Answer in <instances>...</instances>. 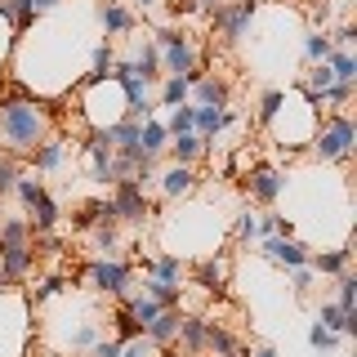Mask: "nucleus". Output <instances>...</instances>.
<instances>
[{
    "instance_id": "27",
    "label": "nucleus",
    "mask_w": 357,
    "mask_h": 357,
    "mask_svg": "<svg viewBox=\"0 0 357 357\" xmlns=\"http://www.w3.org/2000/svg\"><path fill=\"white\" fill-rule=\"evenodd\" d=\"M148 277H156V282H165V286H174V290H183V282H188V268L174 259V255H165V259H156L152 268H148Z\"/></svg>"
},
{
    "instance_id": "11",
    "label": "nucleus",
    "mask_w": 357,
    "mask_h": 357,
    "mask_svg": "<svg viewBox=\"0 0 357 357\" xmlns=\"http://www.w3.org/2000/svg\"><path fill=\"white\" fill-rule=\"evenodd\" d=\"M232 126V112L228 107H197V121H192V134L201 143H206V148H215V139L223 130Z\"/></svg>"
},
{
    "instance_id": "38",
    "label": "nucleus",
    "mask_w": 357,
    "mask_h": 357,
    "mask_svg": "<svg viewBox=\"0 0 357 357\" xmlns=\"http://www.w3.org/2000/svg\"><path fill=\"white\" fill-rule=\"evenodd\" d=\"M335 290H340L335 304H340L344 312H353V304H357V277L353 273H340V277H335Z\"/></svg>"
},
{
    "instance_id": "5",
    "label": "nucleus",
    "mask_w": 357,
    "mask_h": 357,
    "mask_svg": "<svg viewBox=\"0 0 357 357\" xmlns=\"http://www.w3.org/2000/svg\"><path fill=\"white\" fill-rule=\"evenodd\" d=\"M112 215L116 219H126V223H143L152 215V206H148V192L143 188H134L130 178H121V183H112Z\"/></svg>"
},
{
    "instance_id": "35",
    "label": "nucleus",
    "mask_w": 357,
    "mask_h": 357,
    "mask_svg": "<svg viewBox=\"0 0 357 357\" xmlns=\"http://www.w3.org/2000/svg\"><path fill=\"white\" fill-rule=\"evenodd\" d=\"M14 197L22 201V210H31L36 201L45 197V183L40 178H31V174H18V183H14Z\"/></svg>"
},
{
    "instance_id": "19",
    "label": "nucleus",
    "mask_w": 357,
    "mask_h": 357,
    "mask_svg": "<svg viewBox=\"0 0 357 357\" xmlns=\"http://www.w3.org/2000/svg\"><path fill=\"white\" fill-rule=\"evenodd\" d=\"M192 94H197V107H228L232 89H228V81H219V76L206 72V76L192 85Z\"/></svg>"
},
{
    "instance_id": "45",
    "label": "nucleus",
    "mask_w": 357,
    "mask_h": 357,
    "mask_svg": "<svg viewBox=\"0 0 357 357\" xmlns=\"http://www.w3.org/2000/svg\"><path fill=\"white\" fill-rule=\"evenodd\" d=\"M349 98H353V85H340V81H335L326 94H321V103H331L335 112H344V107H349Z\"/></svg>"
},
{
    "instance_id": "41",
    "label": "nucleus",
    "mask_w": 357,
    "mask_h": 357,
    "mask_svg": "<svg viewBox=\"0 0 357 357\" xmlns=\"http://www.w3.org/2000/svg\"><path fill=\"white\" fill-rule=\"evenodd\" d=\"M18 174H22V165H18V156H0V197H9V192H14V183H18Z\"/></svg>"
},
{
    "instance_id": "40",
    "label": "nucleus",
    "mask_w": 357,
    "mask_h": 357,
    "mask_svg": "<svg viewBox=\"0 0 357 357\" xmlns=\"http://www.w3.org/2000/svg\"><path fill=\"white\" fill-rule=\"evenodd\" d=\"M331 85H335L331 67H326V63H312V72H308V94H312V98H321Z\"/></svg>"
},
{
    "instance_id": "31",
    "label": "nucleus",
    "mask_w": 357,
    "mask_h": 357,
    "mask_svg": "<svg viewBox=\"0 0 357 357\" xmlns=\"http://www.w3.org/2000/svg\"><path fill=\"white\" fill-rule=\"evenodd\" d=\"M112 67H116V54H112V45H98V50H94V72L85 76V85L112 81Z\"/></svg>"
},
{
    "instance_id": "12",
    "label": "nucleus",
    "mask_w": 357,
    "mask_h": 357,
    "mask_svg": "<svg viewBox=\"0 0 357 357\" xmlns=\"http://www.w3.org/2000/svg\"><path fill=\"white\" fill-rule=\"evenodd\" d=\"M27 156H31V170H36V174H54V170H63V161H67V139L50 134V139L36 143Z\"/></svg>"
},
{
    "instance_id": "18",
    "label": "nucleus",
    "mask_w": 357,
    "mask_h": 357,
    "mask_svg": "<svg viewBox=\"0 0 357 357\" xmlns=\"http://www.w3.org/2000/svg\"><path fill=\"white\" fill-rule=\"evenodd\" d=\"M121 67H126L130 76H139L143 85H148V81H161V50H156V45H143L139 59H126Z\"/></svg>"
},
{
    "instance_id": "23",
    "label": "nucleus",
    "mask_w": 357,
    "mask_h": 357,
    "mask_svg": "<svg viewBox=\"0 0 357 357\" xmlns=\"http://www.w3.org/2000/svg\"><path fill=\"white\" fill-rule=\"evenodd\" d=\"M349 264H353V250H349V245H340V250H326V255H308V268H312V273H321V277L349 273Z\"/></svg>"
},
{
    "instance_id": "14",
    "label": "nucleus",
    "mask_w": 357,
    "mask_h": 357,
    "mask_svg": "<svg viewBox=\"0 0 357 357\" xmlns=\"http://www.w3.org/2000/svg\"><path fill=\"white\" fill-rule=\"evenodd\" d=\"M192 282L206 290V295H223L228 290V259H201L197 268H192Z\"/></svg>"
},
{
    "instance_id": "44",
    "label": "nucleus",
    "mask_w": 357,
    "mask_h": 357,
    "mask_svg": "<svg viewBox=\"0 0 357 357\" xmlns=\"http://www.w3.org/2000/svg\"><path fill=\"white\" fill-rule=\"evenodd\" d=\"M308 344L317 353H331V349H340V335H331V331H321L317 321H312V331H308Z\"/></svg>"
},
{
    "instance_id": "43",
    "label": "nucleus",
    "mask_w": 357,
    "mask_h": 357,
    "mask_svg": "<svg viewBox=\"0 0 357 357\" xmlns=\"http://www.w3.org/2000/svg\"><path fill=\"white\" fill-rule=\"evenodd\" d=\"M98 340H103V335H98V321H85V326L72 335V353H89Z\"/></svg>"
},
{
    "instance_id": "9",
    "label": "nucleus",
    "mask_w": 357,
    "mask_h": 357,
    "mask_svg": "<svg viewBox=\"0 0 357 357\" xmlns=\"http://www.w3.org/2000/svg\"><path fill=\"white\" fill-rule=\"evenodd\" d=\"M85 156H89V178L94 183H112V139H107V130H94L89 134V143H85Z\"/></svg>"
},
{
    "instance_id": "2",
    "label": "nucleus",
    "mask_w": 357,
    "mask_h": 357,
    "mask_svg": "<svg viewBox=\"0 0 357 357\" xmlns=\"http://www.w3.org/2000/svg\"><path fill=\"white\" fill-rule=\"evenodd\" d=\"M353 143H357V126L344 112H335V116H326L321 130L312 134V156H317V161H349Z\"/></svg>"
},
{
    "instance_id": "32",
    "label": "nucleus",
    "mask_w": 357,
    "mask_h": 357,
    "mask_svg": "<svg viewBox=\"0 0 357 357\" xmlns=\"http://www.w3.org/2000/svg\"><path fill=\"white\" fill-rule=\"evenodd\" d=\"M0 245H31L27 219H0Z\"/></svg>"
},
{
    "instance_id": "10",
    "label": "nucleus",
    "mask_w": 357,
    "mask_h": 357,
    "mask_svg": "<svg viewBox=\"0 0 357 357\" xmlns=\"http://www.w3.org/2000/svg\"><path fill=\"white\" fill-rule=\"evenodd\" d=\"M36 264L31 245H0V282H22Z\"/></svg>"
},
{
    "instance_id": "39",
    "label": "nucleus",
    "mask_w": 357,
    "mask_h": 357,
    "mask_svg": "<svg viewBox=\"0 0 357 357\" xmlns=\"http://www.w3.org/2000/svg\"><path fill=\"white\" fill-rule=\"evenodd\" d=\"M232 232H237V241H245V245L259 241V215H255V210L245 206L241 215H237V228H232Z\"/></svg>"
},
{
    "instance_id": "7",
    "label": "nucleus",
    "mask_w": 357,
    "mask_h": 357,
    "mask_svg": "<svg viewBox=\"0 0 357 357\" xmlns=\"http://www.w3.org/2000/svg\"><path fill=\"white\" fill-rule=\"evenodd\" d=\"M259 255H264V259H273V264H282L286 273H290V268H304L312 250H308L304 241H295V237H259Z\"/></svg>"
},
{
    "instance_id": "6",
    "label": "nucleus",
    "mask_w": 357,
    "mask_h": 357,
    "mask_svg": "<svg viewBox=\"0 0 357 357\" xmlns=\"http://www.w3.org/2000/svg\"><path fill=\"white\" fill-rule=\"evenodd\" d=\"M255 9H259V0H228L223 9H215V14H210V22L219 27L223 40H241L245 27H250V18H255Z\"/></svg>"
},
{
    "instance_id": "24",
    "label": "nucleus",
    "mask_w": 357,
    "mask_h": 357,
    "mask_svg": "<svg viewBox=\"0 0 357 357\" xmlns=\"http://www.w3.org/2000/svg\"><path fill=\"white\" fill-rule=\"evenodd\" d=\"M201 152H206V143H201L197 134H174V139L165 143V156H170V165H192Z\"/></svg>"
},
{
    "instance_id": "17",
    "label": "nucleus",
    "mask_w": 357,
    "mask_h": 357,
    "mask_svg": "<svg viewBox=\"0 0 357 357\" xmlns=\"http://www.w3.org/2000/svg\"><path fill=\"white\" fill-rule=\"evenodd\" d=\"M206 353L215 357H245V349L237 344V335L228 326H219V321H206Z\"/></svg>"
},
{
    "instance_id": "26",
    "label": "nucleus",
    "mask_w": 357,
    "mask_h": 357,
    "mask_svg": "<svg viewBox=\"0 0 357 357\" xmlns=\"http://www.w3.org/2000/svg\"><path fill=\"white\" fill-rule=\"evenodd\" d=\"M107 139H112V152H139V121H116L107 126Z\"/></svg>"
},
{
    "instance_id": "36",
    "label": "nucleus",
    "mask_w": 357,
    "mask_h": 357,
    "mask_svg": "<svg viewBox=\"0 0 357 357\" xmlns=\"http://www.w3.org/2000/svg\"><path fill=\"white\" fill-rule=\"evenodd\" d=\"M331 36H326V31H312V36H304V59L308 63H326L331 59Z\"/></svg>"
},
{
    "instance_id": "33",
    "label": "nucleus",
    "mask_w": 357,
    "mask_h": 357,
    "mask_svg": "<svg viewBox=\"0 0 357 357\" xmlns=\"http://www.w3.org/2000/svg\"><path fill=\"white\" fill-rule=\"evenodd\" d=\"M192 121H197V103H178V107H170V121H165L170 139H174V134H192Z\"/></svg>"
},
{
    "instance_id": "13",
    "label": "nucleus",
    "mask_w": 357,
    "mask_h": 357,
    "mask_svg": "<svg viewBox=\"0 0 357 357\" xmlns=\"http://www.w3.org/2000/svg\"><path fill=\"white\" fill-rule=\"evenodd\" d=\"M156 183H161L165 201H178V197H188L197 188V170L192 165H165V174H156Z\"/></svg>"
},
{
    "instance_id": "34",
    "label": "nucleus",
    "mask_w": 357,
    "mask_h": 357,
    "mask_svg": "<svg viewBox=\"0 0 357 357\" xmlns=\"http://www.w3.org/2000/svg\"><path fill=\"white\" fill-rule=\"evenodd\" d=\"M188 94H192V85H188L183 76H165V85H161V107H178V103H188Z\"/></svg>"
},
{
    "instance_id": "46",
    "label": "nucleus",
    "mask_w": 357,
    "mask_h": 357,
    "mask_svg": "<svg viewBox=\"0 0 357 357\" xmlns=\"http://www.w3.org/2000/svg\"><path fill=\"white\" fill-rule=\"evenodd\" d=\"M290 286H295V295H308V286H312V268H290Z\"/></svg>"
},
{
    "instance_id": "22",
    "label": "nucleus",
    "mask_w": 357,
    "mask_h": 357,
    "mask_svg": "<svg viewBox=\"0 0 357 357\" xmlns=\"http://www.w3.org/2000/svg\"><path fill=\"white\" fill-rule=\"evenodd\" d=\"M178 317H183L178 308H165L161 317H156L152 326L143 331V335H148V344H156V349H170V344L178 340Z\"/></svg>"
},
{
    "instance_id": "1",
    "label": "nucleus",
    "mask_w": 357,
    "mask_h": 357,
    "mask_svg": "<svg viewBox=\"0 0 357 357\" xmlns=\"http://www.w3.org/2000/svg\"><path fill=\"white\" fill-rule=\"evenodd\" d=\"M50 126L54 121L45 103H31L18 85H14V98L0 103V148H5V156H27L36 143L50 139Z\"/></svg>"
},
{
    "instance_id": "47",
    "label": "nucleus",
    "mask_w": 357,
    "mask_h": 357,
    "mask_svg": "<svg viewBox=\"0 0 357 357\" xmlns=\"http://www.w3.org/2000/svg\"><path fill=\"white\" fill-rule=\"evenodd\" d=\"M353 40H357V27H349V22H344V27H340V31L331 36V50H349Z\"/></svg>"
},
{
    "instance_id": "4",
    "label": "nucleus",
    "mask_w": 357,
    "mask_h": 357,
    "mask_svg": "<svg viewBox=\"0 0 357 357\" xmlns=\"http://www.w3.org/2000/svg\"><path fill=\"white\" fill-rule=\"evenodd\" d=\"M85 282L98 290V295H112V299H126L134 295V268L126 259H94L85 268Z\"/></svg>"
},
{
    "instance_id": "51",
    "label": "nucleus",
    "mask_w": 357,
    "mask_h": 357,
    "mask_svg": "<svg viewBox=\"0 0 357 357\" xmlns=\"http://www.w3.org/2000/svg\"><path fill=\"white\" fill-rule=\"evenodd\" d=\"M192 5H197V9H206V14H215V9H223L228 0H192Z\"/></svg>"
},
{
    "instance_id": "30",
    "label": "nucleus",
    "mask_w": 357,
    "mask_h": 357,
    "mask_svg": "<svg viewBox=\"0 0 357 357\" xmlns=\"http://www.w3.org/2000/svg\"><path fill=\"white\" fill-rule=\"evenodd\" d=\"M0 18H9L14 31H27V22L36 14H31V0H0Z\"/></svg>"
},
{
    "instance_id": "42",
    "label": "nucleus",
    "mask_w": 357,
    "mask_h": 357,
    "mask_svg": "<svg viewBox=\"0 0 357 357\" xmlns=\"http://www.w3.org/2000/svg\"><path fill=\"white\" fill-rule=\"evenodd\" d=\"M121 357H161V349L148 344V335H134V340H121Z\"/></svg>"
},
{
    "instance_id": "29",
    "label": "nucleus",
    "mask_w": 357,
    "mask_h": 357,
    "mask_svg": "<svg viewBox=\"0 0 357 357\" xmlns=\"http://www.w3.org/2000/svg\"><path fill=\"white\" fill-rule=\"evenodd\" d=\"M326 67H331V76H335L340 85H353V81H357V59H353L349 50H335L331 59H326Z\"/></svg>"
},
{
    "instance_id": "16",
    "label": "nucleus",
    "mask_w": 357,
    "mask_h": 357,
    "mask_svg": "<svg viewBox=\"0 0 357 357\" xmlns=\"http://www.w3.org/2000/svg\"><path fill=\"white\" fill-rule=\"evenodd\" d=\"M206 321L210 317H188V312L178 317V340L174 344H183L188 357H201V353H206Z\"/></svg>"
},
{
    "instance_id": "21",
    "label": "nucleus",
    "mask_w": 357,
    "mask_h": 357,
    "mask_svg": "<svg viewBox=\"0 0 357 357\" xmlns=\"http://www.w3.org/2000/svg\"><path fill=\"white\" fill-rule=\"evenodd\" d=\"M317 326L344 340V335H353V331H357V312H344L340 304H321V308H317Z\"/></svg>"
},
{
    "instance_id": "8",
    "label": "nucleus",
    "mask_w": 357,
    "mask_h": 357,
    "mask_svg": "<svg viewBox=\"0 0 357 357\" xmlns=\"http://www.w3.org/2000/svg\"><path fill=\"white\" fill-rule=\"evenodd\" d=\"M245 188H250V201H259V206H273V201L286 192V174L273 170V165H255V170L245 174Z\"/></svg>"
},
{
    "instance_id": "25",
    "label": "nucleus",
    "mask_w": 357,
    "mask_h": 357,
    "mask_svg": "<svg viewBox=\"0 0 357 357\" xmlns=\"http://www.w3.org/2000/svg\"><path fill=\"white\" fill-rule=\"evenodd\" d=\"M98 22H103L107 36H121V31L134 27V14L121 5V0H103V9H98Z\"/></svg>"
},
{
    "instance_id": "54",
    "label": "nucleus",
    "mask_w": 357,
    "mask_h": 357,
    "mask_svg": "<svg viewBox=\"0 0 357 357\" xmlns=\"http://www.w3.org/2000/svg\"><path fill=\"white\" fill-rule=\"evenodd\" d=\"M165 357H170V353H165Z\"/></svg>"
},
{
    "instance_id": "20",
    "label": "nucleus",
    "mask_w": 357,
    "mask_h": 357,
    "mask_svg": "<svg viewBox=\"0 0 357 357\" xmlns=\"http://www.w3.org/2000/svg\"><path fill=\"white\" fill-rule=\"evenodd\" d=\"M165 143H170L165 121H143V126H139V152H143V156L161 161V156H165Z\"/></svg>"
},
{
    "instance_id": "48",
    "label": "nucleus",
    "mask_w": 357,
    "mask_h": 357,
    "mask_svg": "<svg viewBox=\"0 0 357 357\" xmlns=\"http://www.w3.org/2000/svg\"><path fill=\"white\" fill-rule=\"evenodd\" d=\"M89 357H121V344L116 340H98L94 349H89Z\"/></svg>"
},
{
    "instance_id": "28",
    "label": "nucleus",
    "mask_w": 357,
    "mask_h": 357,
    "mask_svg": "<svg viewBox=\"0 0 357 357\" xmlns=\"http://www.w3.org/2000/svg\"><path fill=\"white\" fill-rule=\"evenodd\" d=\"M76 223H81V228H107V223H116L112 201H85L81 215H76Z\"/></svg>"
},
{
    "instance_id": "52",
    "label": "nucleus",
    "mask_w": 357,
    "mask_h": 357,
    "mask_svg": "<svg viewBox=\"0 0 357 357\" xmlns=\"http://www.w3.org/2000/svg\"><path fill=\"white\" fill-rule=\"evenodd\" d=\"M245 357H277L273 349H255V353H245Z\"/></svg>"
},
{
    "instance_id": "53",
    "label": "nucleus",
    "mask_w": 357,
    "mask_h": 357,
    "mask_svg": "<svg viewBox=\"0 0 357 357\" xmlns=\"http://www.w3.org/2000/svg\"><path fill=\"white\" fill-rule=\"evenodd\" d=\"M134 5H143V9H152V5H156V0H134Z\"/></svg>"
},
{
    "instance_id": "37",
    "label": "nucleus",
    "mask_w": 357,
    "mask_h": 357,
    "mask_svg": "<svg viewBox=\"0 0 357 357\" xmlns=\"http://www.w3.org/2000/svg\"><path fill=\"white\" fill-rule=\"evenodd\" d=\"M282 107H286V89H264V98H259V121L268 126V121H277L282 116Z\"/></svg>"
},
{
    "instance_id": "3",
    "label": "nucleus",
    "mask_w": 357,
    "mask_h": 357,
    "mask_svg": "<svg viewBox=\"0 0 357 357\" xmlns=\"http://www.w3.org/2000/svg\"><path fill=\"white\" fill-rule=\"evenodd\" d=\"M152 45L161 50V76H188L197 67V50L183 27H161Z\"/></svg>"
},
{
    "instance_id": "15",
    "label": "nucleus",
    "mask_w": 357,
    "mask_h": 357,
    "mask_svg": "<svg viewBox=\"0 0 357 357\" xmlns=\"http://www.w3.org/2000/svg\"><path fill=\"white\" fill-rule=\"evenodd\" d=\"M59 219H63V210H59V201H54L50 192H45V197L36 201V206L27 210V228L36 232V237H50V232L59 228Z\"/></svg>"
},
{
    "instance_id": "50",
    "label": "nucleus",
    "mask_w": 357,
    "mask_h": 357,
    "mask_svg": "<svg viewBox=\"0 0 357 357\" xmlns=\"http://www.w3.org/2000/svg\"><path fill=\"white\" fill-rule=\"evenodd\" d=\"M63 0H31V14H45V9H59Z\"/></svg>"
},
{
    "instance_id": "49",
    "label": "nucleus",
    "mask_w": 357,
    "mask_h": 357,
    "mask_svg": "<svg viewBox=\"0 0 357 357\" xmlns=\"http://www.w3.org/2000/svg\"><path fill=\"white\" fill-rule=\"evenodd\" d=\"M59 290H63V282H59V277H50V282L36 286V299H50V295H59Z\"/></svg>"
}]
</instances>
